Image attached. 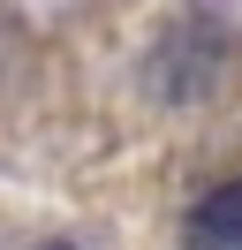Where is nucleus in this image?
I'll use <instances>...</instances> for the list:
<instances>
[{
	"instance_id": "f257e3e1",
	"label": "nucleus",
	"mask_w": 242,
	"mask_h": 250,
	"mask_svg": "<svg viewBox=\"0 0 242 250\" xmlns=\"http://www.w3.org/2000/svg\"><path fill=\"white\" fill-rule=\"evenodd\" d=\"M182 243H189V250H242V174L212 182L204 197L189 205V220H182Z\"/></svg>"
},
{
	"instance_id": "f03ea898",
	"label": "nucleus",
	"mask_w": 242,
	"mask_h": 250,
	"mask_svg": "<svg viewBox=\"0 0 242 250\" xmlns=\"http://www.w3.org/2000/svg\"><path fill=\"white\" fill-rule=\"evenodd\" d=\"M38 250H76V243H38Z\"/></svg>"
}]
</instances>
